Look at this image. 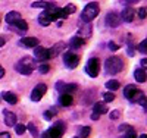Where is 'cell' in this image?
I'll list each match as a JSON object with an SVG mask.
<instances>
[{"mask_svg": "<svg viewBox=\"0 0 147 138\" xmlns=\"http://www.w3.org/2000/svg\"><path fill=\"white\" fill-rule=\"evenodd\" d=\"M105 69L110 75H116L124 69V60L118 56H112L105 62Z\"/></svg>", "mask_w": 147, "mask_h": 138, "instance_id": "6da1fadb", "label": "cell"}, {"mask_svg": "<svg viewBox=\"0 0 147 138\" xmlns=\"http://www.w3.org/2000/svg\"><path fill=\"white\" fill-rule=\"evenodd\" d=\"M16 71L19 72V73H22V75H31L32 73V71L35 69V62H34V59L32 57H30V56H25V57H22L18 63H16Z\"/></svg>", "mask_w": 147, "mask_h": 138, "instance_id": "7a4b0ae2", "label": "cell"}, {"mask_svg": "<svg viewBox=\"0 0 147 138\" xmlns=\"http://www.w3.org/2000/svg\"><path fill=\"white\" fill-rule=\"evenodd\" d=\"M99 12H100L99 3L91 2V3H88L87 6L84 7L82 13H81V19H82L84 22H91V21H93L97 15H99Z\"/></svg>", "mask_w": 147, "mask_h": 138, "instance_id": "3957f363", "label": "cell"}, {"mask_svg": "<svg viewBox=\"0 0 147 138\" xmlns=\"http://www.w3.org/2000/svg\"><path fill=\"white\" fill-rule=\"evenodd\" d=\"M63 131H65L63 122H56L55 127H52L50 129H47L41 138H60L62 134H63Z\"/></svg>", "mask_w": 147, "mask_h": 138, "instance_id": "277c9868", "label": "cell"}, {"mask_svg": "<svg viewBox=\"0 0 147 138\" xmlns=\"http://www.w3.org/2000/svg\"><path fill=\"white\" fill-rule=\"evenodd\" d=\"M99 71H100V62L97 57H91L87 65H85V72H87L91 78H96L99 75Z\"/></svg>", "mask_w": 147, "mask_h": 138, "instance_id": "5b68a950", "label": "cell"}, {"mask_svg": "<svg viewBox=\"0 0 147 138\" xmlns=\"http://www.w3.org/2000/svg\"><path fill=\"white\" fill-rule=\"evenodd\" d=\"M124 96H125L128 100H131V102H137V98H140L143 94L140 93V90L137 88L136 85L129 84V85H127L125 88H124Z\"/></svg>", "mask_w": 147, "mask_h": 138, "instance_id": "8992f818", "label": "cell"}, {"mask_svg": "<svg viewBox=\"0 0 147 138\" xmlns=\"http://www.w3.org/2000/svg\"><path fill=\"white\" fill-rule=\"evenodd\" d=\"M63 62H65V65L69 68V69H75L80 63V56L75 55V53H72V52H68L63 55Z\"/></svg>", "mask_w": 147, "mask_h": 138, "instance_id": "52a82bcc", "label": "cell"}, {"mask_svg": "<svg viewBox=\"0 0 147 138\" xmlns=\"http://www.w3.org/2000/svg\"><path fill=\"white\" fill-rule=\"evenodd\" d=\"M46 91H47L46 84H37L34 87L32 93H31V100L32 102H40V100L43 98V96L46 94Z\"/></svg>", "mask_w": 147, "mask_h": 138, "instance_id": "ba28073f", "label": "cell"}, {"mask_svg": "<svg viewBox=\"0 0 147 138\" xmlns=\"http://www.w3.org/2000/svg\"><path fill=\"white\" fill-rule=\"evenodd\" d=\"M34 57L40 62H46L49 59V53H47V48L41 47V46H37L34 48Z\"/></svg>", "mask_w": 147, "mask_h": 138, "instance_id": "9c48e42d", "label": "cell"}, {"mask_svg": "<svg viewBox=\"0 0 147 138\" xmlns=\"http://www.w3.org/2000/svg\"><path fill=\"white\" fill-rule=\"evenodd\" d=\"M119 131L122 132V138H137L136 129L132 127H129V125H121Z\"/></svg>", "mask_w": 147, "mask_h": 138, "instance_id": "30bf717a", "label": "cell"}, {"mask_svg": "<svg viewBox=\"0 0 147 138\" xmlns=\"http://www.w3.org/2000/svg\"><path fill=\"white\" fill-rule=\"evenodd\" d=\"M121 22V16L116 13V12H110V13H107L106 16V24L109 25V27H112V28H116L118 25Z\"/></svg>", "mask_w": 147, "mask_h": 138, "instance_id": "8fae6325", "label": "cell"}, {"mask_svg": "<svg viewBox=\"0 0 147 138\" xmlns=\"http://www.w3.org/2000/svg\"><path fill=\"white\" fill-rule=\"evenodd\" d=\"M3 118H5V123L7 125V127H15L16 125V115L13 113V112L5 109L3 110Z\"/></svg>", "mask_w": 147, "mask_h": 138, "instance_id": "7c38bea8", "label": "cell"}, {"mask_svg": "<svg viewBox=\"0 0 147 138\" xmlns=\"http://www.w3.org/2000/svg\"><path fill=\"white\" fill-rule=\"evenodd\" d=\"M19 44L22 47H27V48H35L37 46H38V40L35 38V37H24V38L19 41Z\"/></svg>", "mask_w": 147, "mask_h": 138, "instance_id": "4fadbf2b", "label": "cell"}, {"mask_svg": "<svg viewBox=\"0 0 147 138\" xmlns=\"http://www.w3.org/2000/svg\"><path fill=\"white\" fill-rule=\"evenodd\" d=\"M19 19H22V16H21V13L19 12H16V10H12V12H9V13L5 16V21L9 24V25H13L16 21H19Z\"/></svg>", "mask_w": 147, "mask_h": 138, "instance_id": "5bb4252c", "label": "cell"}, {"mask_svg": "<svg viewBox=\"0 0 147 138\" xmlns=\"http://www.w3.org/2000/svg\"><path fill=\"white\" fill-rule=\"evenodd\" d=\"M12 27H13L16 30V32H19V34H24V32L28 31V24H27V21H24V19L16 21L13 25H12Z\"/></svg>", "mask_w": 147, "mask_h": 138, "instance_id": "9a60e30c", "label": "cell"}, {"mask_svg": "<svg viewBox=\"0 0 147 138\" xmlns=\"http://www.w3.org/2000/svg\"><path fill=\"white\" fill-rule=\"evenodd\" d=\"M121 18H122V21H125V22H132V19H134V9L132 7H125L124 9V12H122V15H121Z\"/></svg>", "mask_w": 147, "mask_h": 138, "instance_id": "2e32d148", "label": "cell"}, {"mask_svg": "<svg viewBox=\"0 0 147 138\" xmlns=\"http://www.w3.org/2000/svg\"><path fill=\"white\" fill-rule=\"evenodd\" d=\"M63 47H65V44H63V43H59V44H56L55 47L49 48V50H47V53H49V59L57 56L59 53H62V48H63Z\"/></svg>", "mask_w": 147, "mask_h": 138, "instance_id": "e0dca14e", "label": "cell"}, {"mask_svg": "<svg viewBox=\"0 0 147 138\" xmlns=\"http://www.w3.org/2000/svg\"><path fill=\"white\" fill-rule=\"evenodd\" d=\"M52 22H53L52 16L49 15V13H47L46 10H44L43 13H41V15L38 16V24H40V25H43V27H47V25H50Z\"/></svg>", "mask_w": 147, "mask_h": 138, "instance_id": "ac0fdd59", "label": "cell"}, {"mask_svg": "<svg viewBox=\"0 0 147 138\" xmlns=\"http://www.w3.org/2000/svg\"><path fill=\"white\" fill-rule=\"evenodd\" d=\"M93 109H94V113H97V115H105V113L109 112L106 103H96Z\"/></svg>", "mask_w": 147, "mask_h": 138, "instance_id": "d6986e66", "label": "cell"}, {"mask_svg": "<svg viewBox=\"0 0 147 138\" xmlns=\"http://www.w3.org/2000/svg\"><path fill=\"white\" fill-rule=\"evenodd\" d=\"M85 43H87V41H85V40H82L81 38V37H74V38L71 40V43H69V46H71V48H74V50H75V48H80L81 46H84Z\"/></svg>", "mask_w": 147, "mask_h": 138, "instance_id": "ffe728a7", "label": "cell"}, {"mask_svg": "<svg viewBox=\"0 0 147 138\" xmlns=\"http://www.w3.org/2000/svg\"><path fill=\"white\" fill-rule=\"evenodd\" d=\"M2 97H3V100H6L9 104H16V103H18V97H16L13 93H9V91H7V93H3Z\"/></svg>", "mask_w": 147, "mask_h": 138, "instance_id": "44dd1931", "label": "cell"}, {"mask_svg": "<svg viewBox=\"0 0 147 138\" xmlns=\"http://www.w3.org/2000/svg\"><path fill=\"white\" fill-rule=\"evenodd\" d=\"M72 96L71 94H62L59 97V103L62 104V106H65V107H68V106H71L72 104Z\"/></svg>", "mask_w": 147, "mask_h": 138, "instance_id": "7402d4cb", "label": "cell"}, {"mask_svg": "<svg viewBox=\"0 0 147 138\" xmlns=\"http://www.w3.org/2000/svg\"><path fill=\"white\" fill-rule=\"evenodd\" d=\"M134 77H136L137 82H144L146 81V69H136Z\"/></svg>", "mask_w": 147, "mask_h": 138, "instance_id": "603a6c76", "label": "cell"}, {"mask_svg": "<svg viewBox=\"0 0 147 138\" xmlns=\"http://www.w3.org/2000/svg\"><path fill=\"white\" fill-rule=\"evenodd\" d=\"M106 88L110 90V93H112V91H116V90L119 88V82H118L116 79H110V81L106 82Z\"/></svg>", "mask_w": 147, "mask_h": 138, "instance_id": "cb8c5ba5", "label": "cell"}, {"mask_svg": "<svg viewBox=\"0 0 147 138\" xmlns=\"http://www.w3.org/2000/svg\"><path fill=\"white\" fill-rule=\"evenodd\" d=\"M90 134H91V128L90 127H82L78 131V138H87V137H90Z\"/></svg>", "mask_w": 147, "mask_h": 138, "instance_id": "d4e9b609", "label": "cell"}, {"mask_svg": "<svg viewBox=\"0 0 147 138\" xmlns=\"http://www.w3.org/2000/svg\"><path fill=\"white\" fill-rule=\"evenodd\" d=\"M75 90H77V84H63V87H62V91H65L63 94H71Z\"/></svg>", "mask_w": 147, "mask_h": 138, "instance_id": "484cf974", "label": "cell"}, {"mask_svg": "<svg viewBox=\"0 0 147 138\" xmlns=\"http://www.w3.org/2000/svg\"><path fill=\"white\" fill-rule=\"evenodd\" d=\"M25 128H27V129L31 132V135H32L34 138H38V129L35 128V125H34V123H28Z\"/></svg>", "mask_w": 147, "mask_h": 138, "instance_id": "4316f807", "label": "cell"}, {"mask_svg": "<svg viewBox=\"0 0 147 138\" xmlns=\"http://www.w3.org/2000/svg\"><path fill=\"white\" fill-rule=\"evenodd\" d=\"M55 6V3H49V2H34L32 3V7H52Z\"/></svg>", "mask_w": 147, "mask_h": 138, "instance_id": "83f0119b", "label": "cell"}, {"mask_svg": "<svg viewBox=\"0 0 147 138\" xmlns=\"http://www.w3.org/2000/svg\"><path fill=\"white\" fill-rule=\"evenodd\" d=\"M103 98H105V102H106V103H110V102H113V100H115V94L107 91V93L103 94Z\"/></svg>", "mask_w": 147, "mask_h": 138, "instance_id": "f1b7e54d", "label": "cell"}, {"mask_svg": "<svg viewBox=\"0 0 147 138\" xmlns=\"http://www.w3.org/2000/svg\"><path fill=\"white\" fill-rule=\"evenodd\" d=\"M25 125H22V123H18V125H15V131H16V134L18 135H22L24 132H25Z\"/></svg>", "mask_w": 147, "mask_h": 138, "instance_id": "f546056e", "label": "cell"}, {"mask_svg": "<svg viewBox=\"0 0 147 138\" xmlns=\"http://www.w3.org/2000/svg\"><path fill=\"white\" fill-rule=\"evenodd\" d=\"M63 10H65L66 15H71V13H74V12L77 10V7H75V5H68V6L63 7Z\"/></svg>", "mask_w": 147, "mask_h": 138, "instance_id": "4dcf8cb0", "label": "cell"}, {"mask_svg": "<svg viewBox=\"0 0 147 138\" xmlns=\"http://www.w3.org/2000/svg\"><path fill=\"white\" fill-rule=\"evenodd\" d=\"M38 71H40V73H47L49 71H50V65L41 63V65H38Z\"/></svg>", "mask_w": 147, "mask_h": 138, "instance_id": "1f68e13d", "label": "cell"}, {"mask_svg": "<svg viewBox=\"0 0 147 138\" xmlns=\"http://www.w3.org/2000/svg\"><path fill=\"white\" fill-rule=\"evenodd\" d=\"M55 115H56V109H55V107H52L50 110H47L46 113H44V118H46V119H52Z\"/></svg>", "mask_w": 147, "mask_h": 138, "instance_id": "d6a6232c", "label": "cell"}, {"mask_svg": "<svg viewBox=\"0 0 147 138\" xmlns=\"http://www.w3.org/2000/svg\"><path fill=\"white\" fill-rule=\"evenodd\" d=\"M138 50H140L141 53H146L147 52V40H144V41H141L138 44Z\"/></svg>", "mask_w": 147, "mask_h": 138, "instance_id": "836d02e7", "label": "cell"}, {"mask_svg": "<svg viewBox=\"0 0 147 138\" xmlns=\"http://www.w3.org/2000/svg\"><path fill=\"white\" fill-rule=\"evenodd\" d=\"M137 102H138V104H140L141 107H144V112H146V96H141Z\"/></svg>", "mask_w": 147, "mask_h": 138, "instance_id": "e575fe53", "label": "cell"}, {"mask_svg": "<svg viewBox=\"0 0 147 138\" xmlns=\"http://www.w3.org/2000/svg\"><path fill=\"white\" fill-rule=\"evenodd\" d=\"M119 116H121L119 110H112V112H110V118H112V119H118Z\"/></svg>", "mask_w": 147, "mask_h": 138, "instance_id": "d590c367", "label": "cell"}, {"mask_svg": "<svg viewBox=\"0 0 147 138\" xmlns=\"http://www.w3.org/2000/svg\"><path fill=\"white\" fill-rule=\"evenodd\" d=\"M146 13H147V12H146V7H140V9H138V18L144 19V18H146Z\"/></svg>", "mask_w": 147, "mask_h": 138, "instance_id": "8d00e7d4", "label": "cell"}, {"mask_svg": "<svg viewBox=\"0 0 147 138\" xmlns=\"http://www.w3.org/2000/svg\"><path fill=\"white\" fill-rule=\"evenodd\" d=\"M109 48H110V50H113V52H116V50L119 48V46L115 44L113 41H109Z\"/></svg>", "mask_w": 147, "mask_h": 138, "instance_id": "74e56055", "label": "cell"}, {"mask_svg": "<svg viewBox=\"0 0 147 138\" xmlns=\"http://www.w3.org/2000/svg\"><path fill=\"white\" fill-rule=\"evenodd\" d=\"M0 138H10L9 132H0Z\"/></svg>", "mask_w": 147, "mask_h": 138, "instance_id": "f35d334b", "label": "cell"}, {"mask_svg": "<svg viewBox=\"0 0 147 138\" xmlns=\"http://www.w3.org/2000/svg\"><path fill=\"white\" fill-rule=\"evenodd\" d=\"M99 118H100V115H97V113H93L91 115V119L93 120H99Z\"/></svg>", "mask_w": 147, "mask_h": 138, "instance_id": "ab89813d", "label": "cell"}, {"mask_svg": "<svg viewBox=\"0 0 147 138\" xmlns=\"http://www.w3.org/2000/svg\"><path fill=\"white\" fill-rule=\"evenodd\" d=\"M5 77V69H3V66L0 65V78H3Z\"/></svg>", "mask_w": 147, "mask_h": 138, "instance_id": "60d3db41", "label": "cell"}, {"mask_svg": "<svg viewBox=\"0 0 147 138\" xmlns=\"http://www.w3.org/2000/svg\"><path fill=\"white\" fill-rule=\"evenodd\" d=\"M146 63H147V59L144 57V59L141 60V65H143V68H144V69H146Z\"/></svg>", "mask_w": 147, "mask_h": 138, "instance_id": "b9f144b4", "label": "cell"}, {"mask_svg": "<svg viewBox=\"0 0 147 138\" xmlns=\"http://www.w3.org/2000/svg\"><path fill=\"white\" fill-rule=\"evenodd\" d=\"M2 46H5V40L2 38V37H0V47H2Z\"/></svg>", "mask_w": 147, "mask_h": 138, "instance_id": "7bdbcfd3", "label": "cell"}, {"mask_svg": "<svg viewBox=\"0 0 147 138\" xmlns=\"http://www.w3.org/2000/svg\"><path fill=\"white\" fill-rule=\"evenodd\" d=\"M138 138H147V135L146 134H141V135H138Z\"/></svg>", "mask_w": 147, "mask_h": 138, "instance_id": "ee69618b", "label": "cell"}]
</instances>
